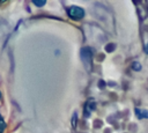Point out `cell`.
I'll return each instance as SVG.
<instances>
[{"mask_svg":"<svg viewBox=\"0 0 148 133\" xmlns=\"http://www.w3.org/2000/svg\"><path fill=\"white\" fill-rule=\"evenodd\" d=\"M81 59L84 62L87 69L91 68V60H92V53L89 47H83L81 50Z\"/></svg>","mask_w":148,"mask_h":133,"instance_id":"obj_1","label":"cell"},{"mask_svg":"<svg viewBox=\"0 0 148 133\" xmlns=\"http://www.w3.org/2000/svg\"><path fill=\"white\" fill-rule=\"evenodd\" d=\"M68 15L71 19H75V20H79V19H82L84 16V10L81 8V7H77V6H72L68 8L67 10Z\"/></svg>","mask_w":148,"mask_h":133,"instance_id":"obj_2","label":"cell"},{"mask_svg":"<svg viewBox=\"0 0 148 133\" xmlns=\"http://www.w3.org/2000/svg\"><path fill=\"white\" fill-rule=\"evenodd\" d=\"M135 114L139 119H142V118H148V110H145V109H139V108H135Z\"/></svg>","mask_w":148,"mask_h":133,"instance_id":"obj_3","label":"cell"},{"mask_svg":"<svg viewBox=\"0 0 148 133\" xmlns=\"http://www.w3.org/2000/svg\"><path fill=\"white\" fill-rule=\"evenodd\" d=\"M132 68L134 69V71H141V64L139 62V61H134L133 64H132Z\"/></svg>","mask_w":148,"mask_h":133,"instance_id":"obj_4","label":"cell"},{"mask_svg":"<svg viewBox=\"0 0 148 133\" xmlns=\"http://www.w3.org/2000/svg\"><path fill=\"white\" fill-rule=\"evenodd\" d=\"M114 49H116V44H113V43H110V44H108V45L105 46L106 52H112Z\"/></svg>","mask_w":148,"mask_h":133,"instance_id":"obj_5","label":"cell"},{"mask_svg":"<svg viewBox=\"0 0 148 133\" xmlns=\"http://www.w3.org/2000/svg\"><path fill=\"white\" fill-rule=\"evenodd\" d=\"M34 3H35L37 7H42V6H44V5L46 3V1H45V0H34Z\"/></svg>","mask_w":148,"mask_h":133,"instance_id":"obj_6","label":"cell"},{"mask_svg":"<svg viewBox=\"0 0 148 133\" xmlns=\"http://www.w3.org/2000/svg\"><path fill=\"white\" fill-rule=\"evenodd\" d=\"M5 127H6V124H5V121L2 120V118H0V133L5 131Z\"/></svg>","mask_w":148,"mask_h":133,"instance_id":"obj_7","label":"cell"},{"mask_svg":"<svg viewBox=\"0 0 148 133\" xmlns=\"http://www.w3.org/2000/svg\"><path fill=\"white\" fill-rule=\"evenodd\" d=\"M72 125L73 126H75L76 125V114L74 113V116H73V121H72Z\"/></svg>","mask_w":148,"mask_h":133,"instance_id":"obj_8","label":"cell"},{"mask_svg":"<svg viewBox=\"0 0 148 133\" xmlns=\"http://www.w3.org/2000/svg\"><path fill=\"white\" fill-rule=\"evenodd\" d=\"M98 83H99V84H98V86H99V88H104V87H105V82H104V81H102V80H101Z\"/></svg>","mask_w":148,"mask_h":133,"instance_id":"obj_9","label":"cell"},{"mask_svg":"<svg viewBox=\"0 0 148 133\" xmlns=\"http://www.w3.org/2000/svg\"><path fill=\"white\" fill-rule=\"evenodd\" d=\"M145 52L146 53H148V43L146 44V46H145Z\"/></svg>","mask_w":148,"mask_h":133,"instance_id":"obj_10","label":"cell"},{"mask_svg":"<svg viewBox=\"0 0 148 133\" xmlns=\"http://www.w3.org/2000/svg\"><path fill=\"white\" fill-rule=\"evenodd\" d=\"M0 98H1V93H0Z\"/></svg>","mask_w":148,"mask_h":133,"instance_id":"obj_11","label":"cell"},{"mask_svg":"<svg viewBox=\"0 0 148 133\" xmlns=\"http://www.w3.org/2000/svg\"><path fill=\"white\" fill-rule=\"evenodd\" d=\"M0 118H1V117H0Z\"/></svg>","mask_w":148,"mask_h":133,"instance_id":"obj_12","label":"cell"}]
</instances>
